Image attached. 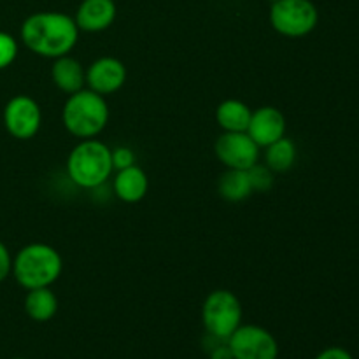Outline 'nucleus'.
I'll return each mask as SVG.
<instances>
[{"mask_svg": "<svg viewBox=\"0 0 359 359\" xmlns=\"http://www.w3.org/2000/svg\"><path fill=\"white\" fill-rule=\"evenodd\" d=\"M79 37L74 18L55 11L28 16L21 25V41L32 53L44 58H60L72 51Z\"/></svg>", "mask_w": 359, "mask_h": 359, "instance_id": "obj_1", "label": "nucleus"}, {"mask_svg": "<svg viewBox=\"0 0 359 359\" xmlns=\"http://www.w3.org/2000/svg\"><path fill=\"white\" fill-rule=\"evenodd\" d=\"M62 273V256L48 244H28L13 259V276L25 290L49 287Z\"/></svg>", "mask_w": 359, "mask_h": 359, "instance_id": "obj_2", "label": "nucleus"}, {"mask_svg": "<svg viewBox=\"0 0 359 359\" xmlns=\"http://www.w3.org/2000/svg\"><path fill=\"white\" fill-rule=\"evenodd\" d=\"M62 119L65 128L79 139H93L109 121V107L104 95L93 90H79L67 98Z\"/></svg>", "mask_w": 359, "mask_h": 359, "instance_id": "obj_3", "label": "nucleus"}, {"mask_svg": "<svg viewBox=\"0 0 359 359\" xmlns=\"http://www.w3.org/2000/svg\"><path fill=\"white\" fill-rule=\"evenodd\" d=\"M67 172L81 188H98L107 181L112 172L111 149L100 140L84 139L70 151Z\"/></svg>", "mask_w": 359, "mask_h": 359, "instance_id": "obj_4", "label": "nucleus"}, {"mask_svg": "<svg viewBox=\"0 0 359 359\" xmlns=\"http://www.w3.org/2000/svg\"><path fill=\"white\" fill-rule=\"evenodd\" d=\"M318 21V7L311 0H273L270 7V25L284 37H305Z\"/></svg>", "mask_w": 359, "mask_h": 359, "instance_id": "obj_5", "label": "nucleus"}, {"mask_svg": "<svg viewBox=\"0 0 359 359\" xmlns=\"http://www.w3.org/2000/svg\"><path fill=\"white\" fill-rule=\"evenodd\" d=\"M242 305L228 290H216L202 305V323L207 333L226 340L241 326Z\"/></svg>", "mask_w": 359, "mask_h": 359, "instance_id": "obj_6", "label": "nucleus"}, {"mask_svg": "<svg viewBox=\"0 0 359 359\" xmlns=\"http://www.w3.org/2000/svg\"><path fill=\"white\" fill-rule=\"evenodd\" d=\"M233 359H277L279 344L269 330L258 325L238 326L228 337Z\"/></svg>", "mask_w": 359, "mask_h": 359, "instance_id": "obj_7", "label": "nucleus"}, {"mask_svg": "<svg viewBox=\"0 0 359 359\" xmlns=\"http://www.w3.org/2000/svg\"><path fill=\"white\" fill-rule=\"evenodd\" d=\"M214 151L217 160L231 170H249L259 158V146L248 132H224L214 144Z\"/></svg>", "mask_w": 359, "mask_h": 359, "instance_id": "obj_8", "label": "nucleus"}, {"mask_svg": "<svg viewBox=\"0 0 359 359\" xmlns=\"http://www.w3.org/2000/svg\"><path fill=\"white\" fill-rule=\"evenodd\" d=\"M41 107L28 95H16L4 107V126L14 139H32L41 128Z\"/></svg>", "mask_w": 359, "mask_h": 359, "instance_id": "obj_9", "label": "nucleus"}, {"mask_svg": "<svg viewBox=\"0 0 359 359\" xmlns=\"http://www.w3.org/2000/svg\"><path fill=\"white\" fill-rule=\"evenodd\" d=\"M126 81V69L118 58L104 56L90 65L86 72V83L90 90L98 95H111L118 91Z\"/></svg>", "mask_w": 359, "mask_h": 359, "instance_id": "obj_10", "label": "nucleus"}, {"mask_svg": "<svg viewBox=\"0 0 359 359\" xmlns=\"http://www.w3.org/2000/svg\"><path fill=\"white\" fill-rule=\"evenodd\" d=\"M286 133V119L283 112L276 107H259L251 114V121L248 126V135L258 144L259 147H266L276 140L283 139Z\"/></svg>", "mask_w": 359, "mask_h": 359, "instance_id": "obj_11", "label": "nucleus"}, {"mask_svg": "<svg viewBox=\"0 0 359 359\" xmlns=\"http://www.w3.org/2000/svg\"><path fill=\"white\" fill-rule=\"evenodd\" d=\"M116 20L114 0H83L74 21L84 32H102Z\"/></svg>", "mask_w": 359, "mask_h": 359, "instance_id": "obj_12", "label": "nucleus"}, {"mask_svg": "<svg viewBox=\"0 0 359 359\" xmlns=\"http://www.w3.org/2000/svg\"><path fill=\"white\" fill-rule=\"evenodd\" d=\"M149 181L146 172L137 165L126 167L118 172L114 179V193L119 200L126 203H137L146 196Z\"/></svg>", "mask_w": 359, "mask_h": 359, "instance_id": "obj_13", "label": "nucleus"}, {"mask_svg": "<svg viewBox=\"0 0 359 359\" xmlns=\"http://www.w3.org/2000/svg\"><path fill=\"white\" fill-rule=\"evenodd\" d=\"M51 77L53 83L69 95L83 90V84L86 83V74H84L83 65L69 55L55 58V63H53L51 69Z\"/></svg>", "mask_w": 359, "mask_h": 359, "instance_id": "obj_14", "label": "nucleus"}, {"mask_svg": "<svg viewBox=\"0 0 359 359\" xmlns=\"http://www.w3.org/2000/svg\"><path fill=\"white\" fill-rule=\"evenodd\" d=\"M252 111L241 100H224L216 109V121L224 132H248Z\"/></svg>", "mask_w": 359, "mask_h": 359, "instance_id": "obj_15", "label": "nucleus"}, {"mask_svg": "<svg viewBox=\"0 0 359 359\" xmlns=\"http://www.w3.org/2000/svg\"><path fill=\"white\" fill-rule=\"evenodd\" d=\"M56 311H58V300L49 287L28 290L25 297V312L28 318L37 323H46L55 318Z\"/></svg>", "mask_w": 359, "mask_h": 359, "instance_id": "obj_16", "label": "nucleus"}, {"mask_svg": "<svg viewBox=\"0 0 359 359\" xmlns=\"http://www.w3.org/2000/svg\"><path fill=\"white\" fill-rule=\"evenodd\" d=\"M252 193L251 181H249L248 170H231L224 172L219 179V195L228 202H242Z\"/></svg>", "mask_w": 359, "mask_h": 359, "instance_id": "obj_17", "label": "nucleus"}, {"mask_svg": "<svg viewBox=\"0 0 359 359\" xmlns=\"http://www.w3.org/2000/svg\"><path fill=\"white\" fill-rule=\"evenodd\" d=\"M294 160H297V147L293 140L287 137H283L266 146L265 163L272 172H277V174L287 172L294 165Z\"/></svg>", "mask_w": 359, "mask_h": 359, "instance_id": "obj_18", "label": "nucleus"}, {"mask_svg": "<svg viewBox=\"0 0 359 359\" xmlns=\"http://www.w3.org/2000/svg\"><path fill=\"white\" fill-rule=\"evenodd\" d=\"M249 181H251L252 191H269L273 184V172L269 167L256 163L248 170Z\"/></svg>", "mask_w": 359, "mask_h": 359, "instance_id": "obj_19", "label": "nucleus"}, {"mask_svg": "<svg viewBox=\"0 0 359 359\" xmlns=\"http://www.w3.org/2000/svg\"><path fill=\"white\" fill-rule=\"evenodd\" d=\"M18 56V42L7 32H0V70L9 67Z\"/></svg>", "mask_w": 359, "mask_h": 359, "instance_id": "obj_20", "label": "nucleus"}, {"mask_svg": "<svg viewBox=\"0 0 359 359\" xmlns=\"http://www.w3.org/2000/svg\"><path fill=\"white\" fill-rule=\"evenodd\" d=\"M111 160L112 168L123 170V168L135 165V154L130 147H116V149L111 151Z\"/></svg>", "mask_w": 359, "mask_h": 359, "instance_id": "obj_21", "label": "nucleus"}, {"mask_svg": "<svg viewBox=\"0 0 359 359\" xmlns=\"http://www.w3.org/2000/svg\"><path fill=\"white\" fill-rule=\"evenodd\" d=\"M11 272H13V258L7 245L0 241V283H4Z\"/></svg>", "mask_w": 359, "mask_h": 359, "instance_id": "obj_22", "label": "nucleus"}, {"mask_svg": "<svg viewBox=\"0 0 359 359\" xmlns=\"http://www.w3.org/2000/svg\"><path fill=\"white\" fill-rule=\"evenodd\" d=\"M314 359H354L349 351L344 347H328V349L321 351Z\"/></svg>", "mask_w": 359, "mask_h": 359, "instance_id": "obj_23", "label": "nucleus"}, {"mask_svg": "<svg viewBox=\"0 0 359 359\" xmlns=\"http://www.w3.org/2000/svg\"><path fill=\"white\" fill-rule=\"evenodd\" d=\"M11 359H25V358H11Z\"/></svg>", "mask_w": 359, "mask_h": 359, "instance_id": "obj_24", "label": "nucleus"}]
</instances>
